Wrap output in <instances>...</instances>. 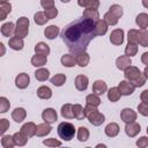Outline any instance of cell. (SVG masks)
Segmentation results:
<instances>
[{
    "label": "cell",
    "instance_id": "58",
    "mask_svg": "<svg viewBox=\"0 0 148 148\" xmlns=\"http://www.w3.org/2000/svg\"><path fill=\"white\" fill-rule=\"evenodd\" d=\"M143 74H145L146 79H148V66H146V67H145V69H143Z\"/></svg>",
    "mask_w": 148,
    "mask_h": 148
},
{
    "label": "cell",
    "instance_id": "37",
    "mask_svg": "<svg viewBox=\"0 0 148 148\" xmlns=\"http://www.w3.org/2000/svg\"><path fill=\"white\" fill-rule=\"evenodd\" d=\"M86 104H89V105H92V106H98L101 104V98H99V95H96V94H89L87 97H86Z\"/></svg>",
    "mask_w": 148,
    "mask_h": 148
},
{
    "label": "cell",
    "instance_id": "48",
    "mask_svg": "<svg viewBox=\"0 0 148 148\" xmlns=\"http://www.w3.org/2000/svg\"><path fill=\"white\" fill-rule=\"evenodd\" d=\"M138 111H139V113H140L141 116L148 117V104L141 102V103L138 105Z\"/></svg>",
    "mask_w": 148,
    "mask_h": 148
},
{
    "label": "cell",
    "instance_id": "4",
    "mask_svg": "<svg viewBox=\"0 0 148 148\" xmlns=\"http://www.w3.org/2000/svg\"><path fill=\"white\" fill-rule=\"evenodd\" d=\"M58 135L64 141H71L75 135V127L68 121H62L58 125Z\"/></svg>",
    "mask_w": 148,
    "mask_h": 148
},
{
    "label": "cell",
    "instance_id": "38",
    "mask_svg": "<svg viewBox=\"0 0 148 148\" xmlns=\"http://www.w3.org/2000/svg\"><path fill=\"white\" fill-rule=\"evenodd\" d=\"M89 139V131L87 127L81 126L77 128V140L80 142H86Z\"/></svg>",
    "mask_w": 148,
    "mask_h": 148
},
{
    "label": "cell",
    "instance_id": "1",
    "mask_svg": "<svg viewBox=\"0 0 148 148\" xmlns=\"http://www.w3.org/2000/svg\"><path fill=\"white\" fill-rule=\"evenodd\" d=\"M96 36L95 22L83 17L67 24L61 32V39L73 54L86 51L89 43Z\"/></svg>",
    "mask_w": 148,
    "mask_h": 148
},
{
    "label": "cell",
    "instance_id": "11",
    "mask_svg": "<svg viewBox=\"0 0 148 148\" xmlns=\"http://www.w3.org/2000/svg\"><path fill=\"white\" fill-rule=\"evenodd\" d=\"M110 42L113 45H121L124 43V30L114 29L110 35Z\"/></svg>",
    "mask_w": 148,
    "mask_h": 148
},
{
    "label": "cell",
    "instance_id": "61",
    "mask_svg": "<svg viewBox=\"0 0 148 148\" xmlns=\"http://www.w3.org/2000/svg\"><path fill=\"white\" fill-rule=\"evenodd\" d=\"M9 0H0V2H8Z\"/></svg>",
    "mask_w": 148,
    "mask_h": 148
},
{
    "label": "cell",
    "instance_id": "3",
    "mask_svg": "<svg viewBox=\"0 0 148 148\" xmlns=\"http://www.w3.org/2000/svg\"><path fill=\"white\" fill-rule=\"evenodd\" d=\"M123 16V7L120 5H111L109 10L104 14V20L109 25H116L119 18Z\"/></svg>",
    "mask_w": 148,
    "mask_h": 148
},
{
    "label": "cell",
    "instance_id": "42",
    "mask_svg": "<svg viewBox=\"0 0 148 148\" xmlns=\"http://www.w3.org/2000/svg\"><path fill=\"white\" fill-rule=\"evenodd\" d=\"M139 44L142 47H147L148 46V31L146 29L139 30Z\"/></svg>",
    "mask_w": 148,
    "mask_h": 148
},
{
    "label": "cell",
    "instance_id": "25",
    "mask_svg": "<svg viewBox=\"0 0 148 148\" xmlns=\"http://www.w3.org/2000/svg\"><path fill=\"white\" fill-rule=\"evenodd\" d=\"M37 96L42 99H50L52 97V90L47 86H42L37 89Z\"/></svg>",
    "mask_w": 148,
    "mask_h": 148
},
{
    "label": "cell",
    "instance_id": "20",
    "mask_svg": "<svg viewBox=\"0 0 148 148\" xmlns=\"http://www.w3.org/2000/svg\"><path fill=\"white\" fill-rule=\"evenodd\" d=\"M46 62H47V56H44V54L36 53L31 58V65L35 66V67H38V68L43 67L44 65H46Z\"/></svg>",
    "mask_w": 148,
    "mask_h": 148
},
{
    "label": "cell",
    "instance_id": "47",
    "mask_svg": "<svg viewBox=\"0 0 148 148\" xmlns=\"http://www.w3.org/2000/svg\"><path fill=\"white\" fill-rule=\"evenodd\" d=\"M44 14L46 15V17L49 20H52L57 15H58V9L56 7H52V8H47V9H44Z\"/></svg>",
    "mask_w": 148,
    "mask_h": 148
},
{
    "label": "cell",
    "instance_id": "14",
    "mask_svg": "<svg viewBox=\"0 0 148 148\" xmlns=\"http://www.w3.org/2000/svg\"><path fill=\"white\" fill-rule=\"evenodd\" d=\"M88 83H89V79L83 74H80L75 77V88L79 91H84L88 88Z\"/></svg>",
    "mask_w": 148,
    "mask_h": 148
},
{
    "label": "cell",
    "instance_id": "34",
    "mask_svg": "<svg viewBox=\"0 0 148 148\" xmlns=\"http://www.w3.org/2000/svg\"><path fill=\"white\" fill-rule=\"evenodd\" d=\"M49 76H50V72H49V69H46V68L39 67V68L35 72V77H36V80H38V81H46V80L49 79Z\"/></svg>",
    "mask_w": 148,
    "mask_h": 148
},
{
    "label": "cell",
    "instance_id": "35",
    "mask_svg": "<svg viewBox=\"0 0 148 148\" xmlns=\"http://www.w3.org/2000/svg\"><path fill=\"white\" fill-rule=\"evenodd\" d=\"M51 83L56 87H61L65 82H66V75L62 74V73H59V74H56L54 76L51 77Z\"/></svg>",
    "mask_w": 148,
    "mask_h": 148
},
{
    "label": "cell",
    "instance_id": "29",
    "mask_svg": "<svg viewBox=\"0 0 148 148\" xmlns=\"http://www.w3.org/2000/svg\"><path fill=\"white\" fill-rule=\"evenodd\" d=\"M60 62L62 66L65 67H74L76 65V60H75V56L72 54H64L60 59Z\"/></svg>",
    "mask_w": 148,
    "mask_h": 148
},
{
    "label": "cell",
    "instance_id": "63",
    "mask_svg": "<svg viewBox=\"0 0 148 148\" xmlns=\"http://www.w3.org/2000/svg\"><path fill=\"white\" fill-rule=\"evenodd\" d=\"M147 134H148V126H147Z\"/></svg>",
    "mask_w": 148,
    "mask_h": 148
},
{
    "label": "cell",
    "instance_id": "32",
    "mask_svg": "<svg viewBox=\"0 0 148 148\" xmlns=\"http://www.w3.org/2000/svg\"><path fill=\"white\" fill-rule=\"evenodd\" d=\"M12 12V5L9 2H0V20H6V16Z\"/></svg>",
    "mask_w": 148,
    "mask_h": 148
},
{
    "label": "cell",
    "instance_id": "50",
    "mask_svg": "<svg viewBox=\"0 0 148 148\" xmlns=\"http://www.w3.org/2000/svg\"><path fill=\"white\" fill-rule=\"evenodd\" d=\"M9 128V121L6 118H1L0 119V133L3 135L5 132Z\"/></svg>",
    "mask_w": 148,
    "mask_h": 148
},
{
    "label": "cell",
    "instance_id": "16",
    "mask_svg": "<svg viewBox=\"0 0 148 148\" xmlns=\"http://www.w3.org/2000/svg\"><path fill=\"white\" fill-rule=\"evenodd\" d=\"M108 91V86L103 80H96L92 83V92L96 95H103Z\"/></svg>",
    "mask_w": 148,
    "mask_h": 148
},
{
    "label": "cell",
    "instance_id": "17",
    "mask_svg": "<svg viewBox=\"0 0 148 148\" xmlns=\"http://www.w3.org/2000/svg\"><path fill=\"white\" fill-rule=\"evenodd\" d=\"M74 56H75L76 64H77L80 67H86V66H88V64H89V61H90V57H89V54H88L86 51L80 52V53H76V54H74Z\"/></svg>",
    "mask_w": 148,
    "mask_h": 148
},
{
    "label": "cell",
    "instance_id": "10",
    "mask_svg": "<svg viewBox=\"0 0 148 148\" xmlns=\"http://www.w3.org/2000/svg\"><path fill=\"white\" fill-rule=\"evenodd\" d=\"M30 83V76L27 73H20L15 77V86L18 89H25Z\"/></svg>",
    "mask_w": 148,
    "mask_h": 148
},
{
    "label": "cell",
    "instance_id": "41",
    "mask_svg": "<svg viewBox=\"0 0 148 148\" xmlns=\"http://www.w3.org/2000/svg\"><path fill=\"white\" fill-rule=\"evenodd\" d=\"M1 146L3 148H13L15 145L13 135H2L1 138Z\"/></svg>",
    "mask_w": 148,
    "mask_h": 148
},
{
    "label": "cell",
    "instance_id": "15",
    "mask_svg": "<svg viewBox=\"0 0 148 148\" xmlns=\"http://www.w3.org/2000/svg\"><path fill=\"white\" fill-rule=\"evenodd\" d=\"M16 25L13 22H7L1 25V35L3 37H12L15 34Z\"/></svg>",
    "mask_w": 148,
    "mask_h": 148
},
{
    "label": "cell",
    "instance_id": "23",
    "mask_svg": "<svg viewBox=\"0 0 148 148\" xmlns=\"http://www.w3.org/2000/svg\"><path fill=\"white\" fill-rule=\"evenodd\" d=\"M104 132L109 138H114L119 134V125L117 123H110L106 125Z\"/></svg>",
    "mask_w": 148,
    "mask_h": 148
},
{
    "label": "cell",
    "instance_id": "59",
    "mask_svg": "<svg viewBox=\"0 0 148 148\" xmlns=\"http://www.w3.org/2000/svg\"><path fill=\"white\" fill-rule=\"evenodd\" d=\"M0 47H1V56H3L5 54V46L2 43H0Z\"/></svg>",
    "mask_w": 148,
    "mask_h": 148
},
{
    "label": "cell",
    "instance_id": "36",
    "mask_svg": "<svg viewBox=\"0 0 148 148\" xmlns=\"http://www.w3.org/2000/svg\"><path fill=\"white\" fill-rule=\"evenodd\" d=\"M13 138H14L15 145H16V146H20V147L24 146V145L27 143V141H28V138H27L22 132H16V133H14V134H13Z\"/></svg>",
    "mask_w": 148,
    "mask_h": 148
},
{
    "label": "cell",
    "instance_id": "5",
    "mask_svg": "<svg viewBox=\"0 0 148 148\" xmlns=\"http://www.w3.org/2000/svg\"><path fill=\"white\" fill-rule=\"evenodd\" d=\"M142 73L140 72V69L138 68V67H135V66H130V67H127L125 71H124V76H125V80H127V81H130V82H133L134 80H136L140 75H141Z\"/></svg>",
    "mask_w": 148,
    "mask_h": 148
},
{
    "label": "cell",
    "instance_id": "45",
    "mask_svg": "<svg viewBox=\"0 0 148 148\" xmlns=\"http://www.w3.org/2000/svg\"><path fill=\"white\" fill-rule=\"evenodd\" d=\"M28 32H29V28H25V27H16L15 36H17L20 38H24V37L28 36Z\"/></svg>",
    "mask_w": 148,
    "mask_h": 148
},
{
    "label": "cell",
    "instance_id": "19",
    "mask_svg": "<svg viewBox=\"0 0 148 148\" xmlns=\"http://www.w3.org/2000/svg\"><path fill=\"white\" fill-rule=\"evenodd\" d=\"M8 45L10 49L15 50V51H20L23 49L24 46V43H23V38H20L17 36H14V37H10L9 40H8Z\"/></svg>",
    "mask_w": 148,
    "mask_h": 148
},
{
    "label": "cell",
    "instance_id": "30",
    "mask_svg": "<svg viewBox=\"0 0 148 148\" xmlns=\"http://www.w3.org/2000/svg\"><path fill=\"white\" fill-rule=\"evenodd\" d=\"M73 113H74V118L77 120H83L86 118V111L81 104H74L73 105Z\"/></svg>",
    "mask_w": 148,
    "mask_h": 148
},
{
    "label": "cell",
    "instance_id": "26",
    "mask_svg": "<svg viewBox=\"0 0 148 148\" xmlns=\"http://www.w3.org/2000/svg\"><path fill=\"white\" fill-rule=\"evenodd\" d=\"M121 96L123 95H121L118 87H112L108 90V98H109L110 102H118Z\"/></svg>",
    "mask_w": 148,
    "mask_h": 148
},
{
    "label": "cell",
    "instance_id": "12",
    "mask_svg": "<svg viewBox=\"0 0 148 148\" xmlns=\"http://www.w3.org/2000/svg\"><path fill=\"white\" fill-rule=\"evenodd\" d=\"M132 65V60H131V57L128 56H120L116 59V66L118 69L120 71H125L127 67H130Z\"/></svg>",
    "mask_w": 148,
    "mask_h": 148
},
{
    "label": "cell",
    "instance_id": "27",
    "mask_svg": "<svg viewBox=\"0 0 148 148\" xmlns=\"http://www.w3.org/2000/svg\"><path fill=\"white\" fill-rule=\"evenodd\" d=\"M60 113L64 118L66 119H73L74 118V113H73V104H64L61 106V110H60Z\"/></svg>",
    "mask_w": 148,
    "mask_h": 148
},
{
    "label": "cell",
    "instance_id": "31",
    "mask_svg": "<svg viewBox=\"0 0 148 148\" xmlns=\"http://www.w3.org/2000/svg\"><path fill=\"white\" fill-rule=\"evenodd\" d=\"M135 23H136V25H138L139 28H141V29L148 28V14H146V13H140V14L136 16V18H135Z\"/></svg>",
    "mask_w": 148,
    "mask_h": 148
},
{
    "label": "cell",
    "instance_id": "39",
    "mask_svg": "<svg viewBox=\"0 0 148 148\" xmlns=\"http://www.w3.org/2000/svg\"><path fill=\"white\" fill-rule=\"evenodd\" d=\"M127 42L133 44H139V30L130 29L127 32Z\"/></svg>",
    "mask_w": 148,
    "mask_h": 148
},
{
    "label": "cell",
    "instance_id": "8",
    "mask_svg": "<svg viewBox=\"0 0 148 148\" xmlns=\"http://www.w3.org/2000/svg\"><path fill=\"white\" fill-rule=\"evenodd\" d=\"M136 117H138V113H136L134 110L130 109V108H125V109H123L121 112H120V118H121V120H123L125 124H126V123L135 121V120H136Z\"/></svg>",
    "mask_w": 148,
    "mask_h": 148
},
{
    "label": "cell",
    "instance_id": "49",
    "mask_svg": "<svg viewBox=\"0 0 148 148\" xmlns=\"http://www.w3.org/2000/svg\"><path fill=\"white\" fill-rule=\"evenodd\" d=\"M29 18L25 17V16H21L17 18L16 21V27H25V28H29Z\"/></svg>",
    "mask_w": 148,
    "mask_h": 148
},
{
    "label": "cell",
    "instance_id": "6",
    "mask_svg": "<svg viewBox=\"0 0 148 148\" xmlns=\"http://www.w3.org/2000/svg\"><path fill=\"white\" fill-rule=\"evenodd\" d=\"M141 131V126L139 123L136 121H132V123H126L125 125V133L127 136L130 138H134Z\"/></svg>",
    "mask_w": 148,
    "mask_h": 148
},
{
    "label": "cell",
    "instance_id": "40",
    "mask_svg": "<svg viewBox=\"0 0 148 148\" xmlns=\"http://www.w3.org/2000/svg\"><path fill=\"white\" fill-rule=\"evenodd\" d=\"M34 21H35V23H36L37 25H44V24L49 21V18H47L46 15L44 14V12H37V13L34 15Z\"/></svg>",
    "mask_w": 148,
    "mask_h": 148
},
{
    "label": "cell",
    "instance_id": "2",
    "mask_svg": "<svg viewBox=\"0 0 148 148\" xmlns=\"http://www.w3.org/2000/svg\"><path fill=\"white\" fill-rule=\"evenodd\" d=\"M84 111H86V118H88V120L91 125L99 126L105 121V116L97 110V106L87 104L84 108Z\"/></svg>",
    "mask_w": 148,
    "mask_h": 148
},
{
    "label": "cell",
    "instance_id": "33",
    "mask_svg": "<svg viewBox=\"0 0 148 148\" xmlns=\"http://www.w3.org/2000/svg\"><path fill=\"white\" fill-rule=\"evenodd\" d=\"M35 52L38 54H44V56H49L50 53V46L44 43V42H39L35 45Z\"/></svg>",
    "mask_w": 148,
    "mask_h": 148
},
{
    "label": "cell",
    "instance_id": "54",
    "mask_svg": "<svg viewBox=\"0 0 148 148\" xmlns=\"http://www.w3.org/2000/svg\"><path fill=\"white\" fill-rule=\"evenodd\" d=\"M99 7V0H88V3L86 6V8H90V9H97Z\"/></svg>",
    "mask_w": 148,
    "mask_h": 148
},
{
    "label": "cell",
    "instance_id": "51",
    "mask_svg": "<svg viewBox=\"0 0 148 148\" xmlns=\"http://www.w3.org/2000/svg\"><path fill=\"white\" fill-rule=\"evenodd\" d=\"M133 84H134V87L135 88H139V87H142L145 83H146V76H145V74H141L136 80H134L133 82H132Z\"/></svg>",
    "mask_w": 148,
    "mask_h": 148
},
{
    "label": "cell",
    "instance_id": "22",
    "mask_svg": "<svg viewBox=\"0 0 148 148\" xmlns=\"http://www.w3.org/2000/svg\"><path fill=\"white\" fill-rule=\"evenodd\" d=\"M27 117V111L23 108H16L14 109V111L12 112V118L16 121V123H22Z\"/></svg>",
    "mask_w": 148,
    "mask_h": 148
},
{
    "label": "cell",
    "instance_id": "53",
    "mask_svg": "<svg viewBox=\"0 0 148 148\" xmlns=\"http://www.w3.org/2000/svg\"><path fill=\"white\" fill-rule=\"evenodd\" d=\"M40 6L44 9L52 8V7H54V0H40Z\"/></svg>",
    "mask_w": 148,
    "mask_h": 148
},
{
    "label": "cell",
    "instance_id": "46",
    "mask_svg": "<svg viewBox=\"0 0 148 148\" xmlns=\"http://www.w3.org/2000/svg\"><path fill=\"white\" fill-rule=\"evenodd\" d=\"M43 145L47 146V147H60L61 146V141L54 139V138H50L43 141Z\"/></svg>",
    "mask_w": 148,
    "mask_h": 148
},
{
    "label": "cell",
    "instance_id": "24",
    "mask_svg": "<svg viewBox=\"0 0 148 148\" xmlns=\"http://www.w3.org/2000/svg\"><path fill=\"white\" fill-rule=\"evenodd\" d=\"M108 27L109 24L105 22V20H98L96 23H95V31H96V35L97 36H103L106 34L108 31Z\"/></svg>",
    "mask_w": 148,
    "mask_h": 148
},
{
    "label": "cell",
    "instance_id": "62",
    "mask_svg": "<svg viewBox=\"0 0 148 148\" xmlns=\"http://www.w3.org/2000/svg\"><path fill=\"white\" fill-rule=\"evenodd\" d=\"M61 1H62V2H69L71 0H61Z\"/></svg>",
    "mask_w": 148,
    "mask_h": 148
},
{
    "label": "cell",
    "instance_id": "57",
    "mask_svg": "<svg viewBox=\"0 0 148 148\" xmlns=\"http://www.w3.org/2000/svg\"><path fill=\"white\" fill-rule=\"evenodd\" d=\"M87 3H88V0H77V5H79L80 7H84V8H86Z\"/></svg>",
    "mask_w": 148,
    "mask_h": 148
},
{
    "label": "cell",
    "instance_id": "60",
    "mask_svg": "<svg viewBox=\"0 0 148 148\" xmlns=\"http://www.w3.org/2000/svg\"><path fill=\"white\" fill-rule=\"evenodd\" d=\"M142 6L148 8V0H142Z\"/></svg>",
    "mask_w": 148,
    "mask_h": 148
},
{
    "label": "cell",
    "instance_id": "43",
    "mask_svg": "<svg viewBox=\"0 0 148 148\" xmlns=\"http://www.w3.org/2000/svg\"><path fill=\"white\" fill-rule=\"evenodd\" d=\"M138 53V44H133V43H127L126 47H125V54L128 57H133Z\"/></svg>",
    "mask_w": 148,
    "mask_h": 148
},
{
    "label": "cell",
    "instance_id": "7",
    "mask_svg": "<svg viewBox=\"0 0 148 148\" xmlns=\"http://www.w3.org/2000/svg\"><path fill=\"white\" fill-rule=\"evenodd\" d=\"M118 88H119L121 95H124V96H130V95H132V94L134 92V90H135L134 84H133L132 82L127 81V80L120 81L119 84H118Z\"/></svg>",
    "mask_w": 148,
    "mask_h": 148
},
{
    "label": "cell",
    "instance_id": "56",
    "mask_svg": "<svg viewBox=\"0 0 148 148\" xmlns=\"http://www.w3.org/2000/svg\"><path fill=\"white\" fill-rule=\"evenodd\" d=\"M141 61H142V64H145L146 66H148V52L142 53V56H141Z\"/></svg>",
    "mask_w": 148,
    "mask_h": 148
},
{
    "label": "cell",
    "instance_id": "28",
    "mask_svg": "<svg viewBox=\"0 0 148 148\" xmlns=\"http://www.w3.org/2000/svg\"><path fill=\"white\" fill-rule=\"evenodd\" d=\"M44 35L47 39H54L59 35V28L57 25H49L45 28Z\"/></svg>",
    "mask_w": 148,
    "mask_h": 148
},
{
    "label": "cell",
    "instance_id": "18",
    "mask_svg": "<svg viewBox=\"0 0 148 148\" xmlns=\"http://www.w3.org/2000/svg\"><path fill=\"white\" fill-rule=\"evenodd\" d=\"M82 17L83 18H87V20H90V21H94L95 23L99 20V13L97 9H90V8H86L82 13Z\"/></svg>",
    "mask_w": 148,
    "mask_h": 148
},
{
    "label": "cell",
    "instance_id": "21",
    "mask_svg": "<svg viewBox=\"0 0 148 148\" xmlns=\"http://www.w3.org/2000/svg\"><path fill=\"white\" fill-rule=\"evenodd\" d=\"M52 131V127H51V124H47V123H43V124H39L37 125V128H36V135L37 136H46L47 134H50Z\"/></svg>",
    "mask_w": 148,
    "mask_h": 148
},
{
    "label": "cell",
    "instance_id": "13",
    "mask_svg": "<svg viewBox=\"0 0 148 148\" xmlns=\"http://www.w3.org/2000/svg\"><path fill=\"white\" fill-rule=\"evenodd\" d=\"M36 128H37V126L35 125V123L29 121V123H25V124L21 127V132H22L28 139H30V138H32L34 135H36Z\"/></svg>",
    "mask_w": 148,
    "mask_h": 148
},
{
    "label": "cell",
    "instance_id": "9",
    "mask_svg": "<svg viewBox=\"0 0 148 148\" xmlns=\"http://www.w3.org/2000/svg\"><path fill=\"white\" fill-rule=\"evenodd\" d=\"M42 118H43V120H44L45 123H47V124H53V123L57 121L58 114H57V111H56L54 109H52V108H46V109L43 111V113H42Z\"/></svg>",
    "mask_w": 148,
    "mask_h": 148
},
{
    "label": "cell",
    "instance_id": "55",
    "mask_svg": "<svg viewBox=\"0 0 148 148\" xmlns=\"http://www.w3.org/2000/svg\"><path fill=\"white\" fill-rule=\"evenodd\" d=\"M140 99H141V102L148 104V89H146V90H143V91L141 92V95H140Z\"/></svg>",
    "mask_w": 148,
    "mask_h": 148
},
{
    "label": "cell",
    "instance_id": "44",
    "mask_svg": "<svg viewBox=\"0 0 148 148\" xmlns=\"http://www.w3.org/2000/svg\"><path fill=\"white\" fill-rule=\"evenodd\" d=\"M10 108V103L6 97H0V113H6Z\"/></svg>",
    "mask_w": 148,
    "mask_h": 148
},
{
    "label": "cell",
    "instance_id": "52",
    "mask_svg": "<svg viewBox=\"0 0 148 148\" xmlns=\"http://www.w3.org/2000/svg\"><path fill=\"white\" fill-rule=\"evenodd\" d=\"M136 146L139 148H146L148 147V136H141L136 140Z\"/></svg>",
    "mask_w": 148,
    "mask_h": 148
}]
</instances>
